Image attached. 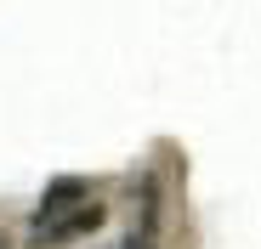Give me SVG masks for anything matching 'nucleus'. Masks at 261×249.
Instances as JSON below:
<instances>
[{
    "mask_svg": "<svg viewBox=\"0 0 261 249\" xmlns=\"http://www.w3.org/2000/svg\"><path fill=\"white\" fill-rule=\"evenodd\" d=\"M0 249H6V243H0Z\"/></svg>",
    "mask_w": 261,
    "mask_h": 249,
    "instance_id": "20e7f679",
    "label": "nucleus"
},
{
    "mask_svg": "<svg viewBox=\"0 0 261 249\" xmlns=\"http://www.w3.org/2000/svg\"><path fill=\"white\" fill-rule=\"evenodd\" d=\"M85 193H91V181H85V176H63V181H51L46 198H40V210H34V221H51V215L74 210V204H85Z\"/></svg>",
    "mask_w": 261,
    "mask_h": 249,
    "instance_id": "f03ea898",
    "label": "nucleus"
},
{
    "mask_svg": "<svg viewBox=\"0 0 261 249\" xmlns=\"http://www.w3.org/2000/svg\"><path fill=\"white\" fill-rule=\"evenodd\" d=\"M108 215H102V204H74V210H63V215H51V221H34L29 227V243L34 249H63V243H74V238H85V232H97Z\"/></svg>",
    "mask_w": 261,
    "mask_h": 249,
    "instance_id": "f257e3e1",
    "label": "nucleus"
},
{
    "mask_svg": "<svg viewBox=\"0 0 261 249\" xmlns=\"http://www.w3.org/2000/svg\"><path fill=\"white\" fill-rule=\"evenodd\" d=\"M119 249H148V243H137V238H125V243H119Z\"/></svg>",
    "mask_w": 261,
    "mask_h": 249,
    "instance_id": "7ed1b4c3",
    "label": "nucleus"
}]
</instances>
